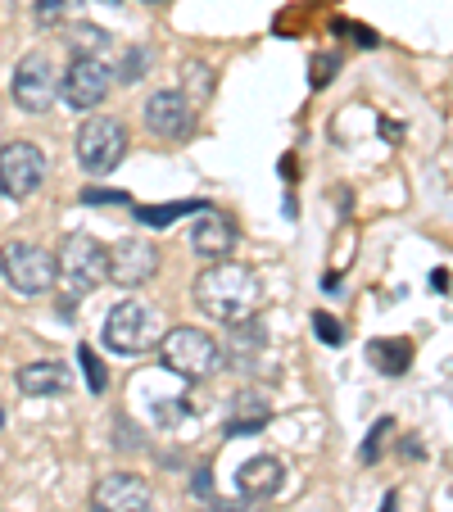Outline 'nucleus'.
I'll use <instances>...</instances> for the list:
<instances>
[{
  "label": "nucleus",
  "instance_id": "2",
  "mask_svg": "<svg viewBox=\"0 0 453 512\" xmlns=\"http://www.w3.org/2000/svg\"><path fill=\"white\" fill-rule=\"evenodd\" d=\"M159 363H164L168 372H177L182 381H204L227 363V354H222V345L209 336V331L173 327L159 336Z\"/></svg>",
  "mask_w": 453,
  "mask_h": 512
},
{
  "label": "nucleus",
  "instance_id": "9",
  "mask_svg": "<svg viewBox=\"0 0 453 512\" xmlns=\"http://www.w3.org/2000/svg\"><path fill=\"white\" fill-rule=\"evenodd\" d=\"M55 96H59V78L50 68V59L46 55L19 59V68H14V105L23 114H46L55 105Z\"/></svg>",
  "mask_w": 453,
  "mask_h": 512
},
{
  "label": "nucleus",
  "instance_id": "20",
  "mask_svg": "<svg viewBox=\"0 0 453 512\" xmlns=\"http://www.w3.org/2000/svg\"><path fill=\"white\" fill-rule=\"evenodd\" d=\"M186 209H204V204H200V200H191V204H164V209H141V223L164 227V223H173L177 213H186Z\"/></svg>",
  "mask_w": 453,
  "mask_h": 512
},
{
  "label": "nucleus",
  "instance_id": "16",
  "mask_svg": "<svg viewBox=\"0 0 453 512\" xmlns=\"http://www.w3.org/2000/svg\"><path fill=\"white\" fill-rule=\"evenodd\" d=\"M367 358H372L386 377H404L408 358H413V345H408V340H372V345H367Z\"/></svg>",
  "mask_w": 453,
  "mask_h": 512
},
{
  "label": "nucleus",
  "instance_id": "19",
  "mask_svg": "<svg viewBox=\"0 0 453 512\" xmlns=\"http://www.w3.org/2000/svg\"><path fill=\"white\" fill-rule=\"evenodd\" d=\"M390 431H395V422H390V417H381V422L372 426V435H367V445H363V463H376V458H381V449H386Z\"/></svg>",
  "mask_w": 453,
  "mask_h": 512
},
{
  "label": "nucleus",
  "instance_id": "8",
  "mask_svg": "<svg viewBox=\"0 0 453 512\" xmlns=\"http://www.w3.org/2000/svg\"><path fill=\"white\" fill-rule=\"evenodd\" d=\"M109 73H114V68H109L105 59L73 55L68 73L59 78V96H64L73 109H96L100 100L109 96V87H114V78H109Z\"/></svg>",
  "mask_w": 453,
  "mask_h": 512
},
{
  "label": "nucleus",
  "instance_id": "27",
  "mask_svg": "<svg viewBox=\"0 0 453 512\" xmlns=\"http://www.w3.org/2000/svg\"><path fill=\"white\" fill-rule=\"evenodd\" d=\"M109 5H118V0H109Z\"/></svg>",
  "mask_w": 453,
  "mask_h": 512
},
{
  "label": "nucleus",
  "instance_id": "15",
  "mask_svg": "<svg viewBox=\"0 0 453 512\" xmlns=\"http://www.w3.org/2000/svg\"><path fill=\"white\" fill-rule=\"evenodd\" d=\"M19 390H23V395H32V399L64 395V390H73V372H68V363H59V358L23 363V368H19Z\"/></svg>",
  "mask_w": 453,
  "mask_h": 512
},
{
  "label": "nucleus",
  "instance_id": "12",
  "mask_svg": "<svg viewBox=\"0 0 453 512\" xmlns=\"http://www.w3.org/2000/svg\"><path fill=\"white\" fill-rule=\"evenodd\" d=\"M145 127L164 141H177V136L191 132V100L182 91H155L145 100Z\"/></svg>",
  "mask_w": 453,
  "mask_h": 512
},
{
  "label": "nucleus",
  "instance_id": "25",
  "mask_svg": "<svg viewBox=\"0 0 453 512\" xmlns=\"http://www.w3.org/2000/svg\"><path fill=\"white\" fill-rule=\"evenodd\" d=\"M145 5H168V0H145Z\"/></svg>",
  "mask_w": 453,
  "mask_h": 512
},
{
  "label": "nucleus",
  "instance_id": "13",
  "mask_svg": "<svg viewBox=\"0 0 453 512\" xmlns=\"http://www.w3.org/2000/svg\"><path fill=\"white\" fill-rule=\"evenodd\" d=\"M281 481H286V467H281V458H272V454L250 458V463H241V472H236V490H241L250 503L272 499V494L281 490Z\"/></svg>",
  "mask_w": 453,
  "mask_h": 512
},
{
  "label": "nucleus",
  "instance_id": "18",
  "mask_svg": "<svg viewBox=\"0 0 453 512\" xmlns=\"http://www.w3.org/2000/svg\"><path fill=\"white\" fill-rule=\"evenodd\" d=\"M73 5H78V0H37L32 14H37L41 28H55V23H64V14L73 10Z\"/></svg>",
  "mask_w": 453,
  "mask_h": 512
},
{
  "label": "nucleus",
  "instance_id": "10",
  "mask_svg": "<svg viewBox=\"0 0 453 512\" xmlns=\"http://www.w3.org/2000/svg\"><path fill=\"white\" fill-rule=\"evenodd\" d=\"M91 512H155V494L141 476L109 472L91 485Z\"/></svg>",
  "mask_w": 453,
  "mask_h": 512
},
{
  "label": "nucleus",
  "instance_id": "3",
  "mask_svg": "<svg viewBox=\"0 0 453 512\" xmlns=\"http://www.w3.org/2000/svg\"><path fill=\"white\" fill-rule=\"evenodd\" d=\"M55 281H64L73 295H91L109 281V250L87 232L64 236L55 254Z\"/></svg>",
  "mask_w": 453,
  "mask_h": 512
},
{
  "label": "nucleus",
  "instance_id": "24",
  "mask_svg": "<svg viewBox=\"0 0 453 512\" xmlns=\"http://www.w3.org/2000/svg\"><path fill=\"white\" fill-rule=\"evenodd\" d=\"M390 508H395V494H390V499H386V512H390Z\"/></svg>",
  "mask_w": 453,
  "mask_h": 512
},
{
  "label": "nucleus",
  "instance_id": "5",
  "mask_svg": "<svg viewBox=\"0 0 453 512\" xmlns=\"http://www.w3.org/2000/svg\"><path fill=\"white\" fill-rule=\"evenodd\" d=\"M0 277L10 281V290H19V295H46L55 286V254L28 241L0 245Z\"/></svg>",
  "mask_w": 453,
  "mask_h": 512
},
{
  "label": "nucleus",
  "instance_id": "21",
  "mask_svg": "<svg viewBox=\"0 0 453 512\" xmlns=\"http://www.w3.org/2000/svg\"><path fill=\"white\" fill-rule=\"evenodd\" d=\"M313 327H318V336L327 340V345H340V340H345L340 322H336V318H327V313H313Z\"/></svg>",
  "mask_w": 453,
  "mask_h": 512
},
{
  "label": "nucleus",
  "instance_id": "14",
  "mask_svg": "<svg viewBox=\"0 0 453 512\" xmlns=\"http://www.w3.org/2000/svg\"><path fill=\"white\" fill-rule=\"evenodd\" d=\"M191 250L200 254V259H227V254L236 250V227H232V218H222L218 209H204V218L195 223V232H191Z\"/></svg>",
  "mask_w": 453,
  "mask_h": 512
},
{
  "label": "nucleus",
  "instance_id": "11",
  "mask_svg": "<svg viewBox=\"0 0 453 512\" xmlns=\"http://www.w3.org/2000/svg\"><path fill=\"white\" fill-rule=\"evenodd\" d=\"M159 272V250L155 241H145V236H123V241L109 250V281L118 286H145V281Z\"/></svg>",
  "mask_w": 453,
  "mask_h": 512
},
{
  "label": "nucleus",
  "instance_id": "17",
  "mask_svg": "<svg viewBox=\"0 0 453 512\" xmlns=\"http://www.w3.org/2000/svg\"><path fill=\"white\" fill-rule=\"evenodd\" d=\"M105 46H109V32L96 28V23H73V28H68V50H73V55L100 59Z\"/></svg>",
  "mask_w": 453,
  "mask_h": 512
},
{
  "label": "nucleus",
  "instance_id": "23",
  "mask_svg": "<svg viewBox=\"0 0 453 512\" xmlns=\"http://www.w3.org/2000/svg\"><path fill=\"white\" fill-rule=\"evenodd\" d=\"M204 512H250V508H241V503H209Z\"/></svg>",
  "mask_w": 453,
  "mask_h": 512
},
{
  "label": "nucleus",
  "instance_id": "7",
  "mask_svg": "<svg viewBox=\"0 0 453 512\" xmlns=\"http://www.w3.org/2000/svg\"><path fill=\"white\" fill-rule=\"evenodd\" d=\"M46 186V155L32 141H10L0 145V195L10 200H28Z\"/></svg>",
  "mask_w": 453,
  "mask_h": 512
},
{
  "label": "nucleus",
  "instance_id": "1",
  "mask_svg": "<svg viewBox=\"0 0 453 512\" xmlns=\"http://www.w3.org/2000/svg\"><path fill=\"white\" fill-rule=\"evenodd\" d=\"M195 304H200L204 318L213 322H250L263 304V281L254 268L245 263H232V259H213L209 268L195 277Z\"/></svg>",
  "mask_w": 453,
  "mask_h": 512
},
{
  "label": "nucleus",
  "instance_id": "6",
  "mask_svg": "<svg viewBox=\"0 0 453 512\" xmlns=\"http://www.w3.org/2000/svg\"><path fill=\"white\" fill-rule=\"evenodd\" d=\"M123 155H127V127L118 123V118L96 114V118H87V123H82V132H78V164L87 168V173H96V177L114 173V168L123 164Z\"/></svg>",
  "mask_w": 453,
  "mask_h": 512
},
{
  "label": "nucleus",
  "instance_id": "4",
  "mask_svg": "<svg viewBox=\"0 0 453 512\" xmlns=\"http://www.w3.org/2000/svg\"><path fill=\"white\" fill-rule=\"evenodd\" d=\"M100 336H105V345L114 349V354H145V349L159 345L164 331H159V313L150 309V304L123 300V304H114V309L105 313Z\"/></svg>",
  "mask_w": 453,
  "mask_h": 512
},
{
  "label": "nucleus",
  "instance_id": "26",
  "mask_svg": "<svg viewBox=\"0 0 453 512\" xmlns=\"http://www.w3.org/2000/svg\"><path fill=\"white\" fill-rule=\"evenodd\" d=\"M0 426H5V413H0Z\"/></svg>",
  "mask_w": 453,
  "mask_h": 512
},
{
  "label": "nucleus",
  "instance_id": "22",
  "mask_svg": "<svg viewBox=\"0 0 453 512\" xmlns=\"http://www.w3.org/2000/svg\"><path fill=\"white\" fill-rule=\"evenodd\" d=\"M82 368H87V377H91V390H105V372H100V363H96L91 349H82Z\"/></svg>",
  "mask_w": 453,
  "mask_h": 512
}]
</instances>
